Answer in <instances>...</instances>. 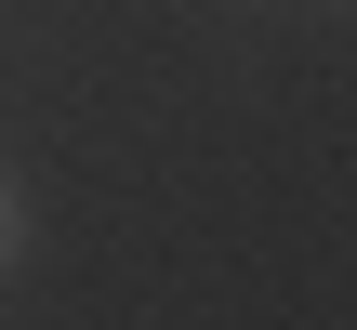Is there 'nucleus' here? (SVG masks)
<instances>
[{
  "label": "nucleus",
  "mask_w": 357,
  "mask_h": 330,
  "mask_svg": "<svg viewBox=\"0 0 357 330\" xmlns=\"http://www.w3.org/2000/svg\"><path fill=\"white\" fill-rule=\"evenodd\" d=\"M26 265V198H13V172H0V278Z\"/></svg>",
  "instance_id": "f257e3e1"
}]
</instances>
